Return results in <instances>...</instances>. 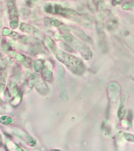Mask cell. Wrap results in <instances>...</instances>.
<instances>
[{
  "label": "cell",
  "mask_w": 134,
  "mask_h": 151,
  "mask_svg": "<svg viewBox=\"0 0 134 151\" xmlns=\"http://www.w3.org/2000/svg\"><path fill=\"white\" fill-rule=\"evenodd\" d=\"M116 1H121V0H116Z\"/></svg>",
  "instance_id": "cell-31"
},
{
  "label": "cell",
  "mask_w": 134,
  "mask_h": 151,
  "mask_svg": "<svg viewBox=\"0 0 134 151\" xmlns=\"http://www.w3.org/2000/svg\"><path fill=\"white\" fill-rule=\"evenodd\" d=\"M43 66H44V63L41 60H35L33 62V67L36 72H40L43 69Z\"/></svg>",
  "instance_id": "cell-17"
},
{
  "label": "cell",
  "mask_w": 134,
  "mask_h": 151,
  "mask_svg": "<svg viewBox=\"0 0 134 151\" xmlns=\"http://www.w3.org/2000/svg\"><path fill=\"white\" fill-rule=\"evenodd\" d=\"M7 146L8 148V150H21L18 146H16V144H14L13 142H8L7 143Z\"/></svg>",
  "instance_id": "cell-23"
},
{
  "label": "cell",
  "mask_w": 134,
  "mask_h": 151,
  "mask_svg": "<svg viewBox=\"0 0 134 151\" xmlns=\"http://www.w3.org/2000/svg\"><path fill=\"white\" fill-rule=\"evenodd\" d=\"M35 89L37 91L43 95H46L49 92V88L46 83L43 80H39L35 83Z\"/></svg>",
  "instance_id": "cell-10"
},
{
  "label": "cell",
  "mask_w": 134,
  "mask_h": 151,
  "mask_svg": "<svg viewBox=\"0 0 134 151\" xmlns=\"http://www.w3.org/2000/svg\"><path fill=\"white\" fill-rule=\"evenodd\" d=\"M10 54L13 58H15L19 62L23 63L24 66L29 67L31 66V62H32V59L28 58V57H26V56H24L23 54H17L16 52H14V51H12V52H10Z\"/></svg>",
  "instance_id": "cell-8"
},
{
  "label": "cell",
  "mask_w": 134,
  "mask_h": 151,
  "mask_svg": "<svg viewBox=\"0 0 134 151\" xmlns=\"http://www.w3.org/2000/svg\"><path fill=\"white\" fill-rule=\"evenodd\" d=\"M134 7V1H132V2H129V3H126L123 5L122 8L124 10H130L132 8Z\"/></svg>",
  "instance_id": "cell-25"
},
{
  "label": "cell",
  "mask_w": 134,
  "mask_h": 151,
  "mask_svg": "<svg viewBox=\"0 0 134 151\" xmlns=\"http://www.w3.org/2000/svg\"><path fill=\"white\" fill-rule=\"evenodd\" d=\"M93 1L94 2V3L96 4V5L97 4V5L99 6V5H100V3H101L102 1H103V0H93Z\"/></svg>",
  "instance_id": "cell-29"
},
{
  "label": "cell",
  "mask_w": 134,
  "mask_h": 151,
  "mask_svg": "<svg viewBox=\"0 0 134 151\" xmlns=\"http://www.w3.org/2000/svg\"><path fill=\"white\" fill-rule=\"evenodd\" d=\"M13 131L15 135H17V136H18L19 138H21V139H23L24 141H25V142L28 143L29 146H34L35 145V140L33 138H32L30 135H28L27 133H25L24 131H22V130H20L19 128H13Z\"/></svg>",
  "instance_id": "cell-5"
},
{
  "label": "cell",
  "mask_w": 134,
  "mask_h": 151,
  "mask_svg": "<svg viewBox=\"0 0 134 151\" xmlns=\"http://www.w3.org/2000/svg\"><path fill=\"white\" fill-rule=\"evenodd\" d=\"M47 20L49 21V24L52 26L60 27L61 25V22L60 21L55 19V18H47Z\"/></svg>",
  "instance_id": "cell-21"
},
{
  "label": "cell",
  "mask_w": 134,
  "mask_h": 151,
  "mask_svg": "<svg viewBox=\"0 0 134 151\" xmlns=\"http://www.w3.org/2000/svg\"><path fill=\"white\" fill-rule=\"evenodd\" d=\"M3 35L4 36H10V37H12L13 39H17L18 38V36L19 35L16 33L15 32H13V31H11L9 28H3Z\"/></svg>",
  "instance_id": "cell-16"
},
{
  "label": "cell",
  "mask_w": 134,
  "mask_h": 151,
  "mask_svg": "<svg viewBox=\"0 0 134 151\" xmlns=\"http://www.w3.org/2000/svg\"><path fill=\"white\" fill-rule=\"evenodd\" d=\"M124 100L122 99L121 100V103H120V106H119V109H118V117L119 119H122L124 116Z\"/></svg>",
  "instance_id": "cell-18"
},
{
  "label": "cell",
  "mask_w": 134,
  "mask_h": 151,
  "mask_svg": "<svg viewBox=\"0 0 134 151\" xmlns=\"http://www.w3.org/2000/svg\"><path fill=\"white\" fill-rule=\"evenodd\" d=\"M21 99H22V95H21L20 92H19L16 95L13 97V99L11 100V102H10V103H11V105H13V107H16V106L20 103Z\"/></svg>",
  "instance_id": "cell-15"
},
{
  "label": "cell",
  "mask_w": 134,
  "mask_h": 151,
  "mask_svg": "<svg viewBox=\"0 0 134 151\" xmlns=\"http://www.w3.org/2000/svg\"><path fill=\"white\" fill-rule=\"evenodd\" d=\"M38 79H39L38 76L36 75H35V74H32V75L31 76L29 81H28V85H29V87L31 88L35 85V83H37V81H38Z\"/></svg>",
  "instance_id": "cell-19"
},
{
  "label": "cell",
  "mask_w": 134,
  "mask_h": 151,
  "mask_svg": "<svg viewBox=\"0 0 134 151\" xmlns=\"http://www.w3.org/2000/svg\"><path fill=\"white\" fill-rule=\"evenodd\" d=\"M72 30H73V32H75V34H76L77 36H79L81 40H84L85 43H91V44L93 43V40H92L91 38H90L89 36H87V35H86L82 29H80L79 28L74 27V28H72Z\"/></svg>",
  "instance_id": "cell-9"
},
{
  "label": "cell",
  "mask_w": 134,
  "mask_h": 151,
  "mask_svg": "<svg viewBox=\"0 0 134 151\" xmlns=\"http://www.w3.org/2000/svg\"><path fill=\"white\" fill-rule=\"evenodd\" d=\"M62 37L66 43H68L73 49L79 51L80 53V54L85 59L89 60L91 58L92 56H93V53H92L91 50L89 49L85 44L81 42L80 40H78L77 38H75V36H72L71 34L66 33L64 35H63Z\"/></svg>",
  "instance_id": "cell-2"
},
{
  "label": "cell",
  "mask_w": 134,
  "mask_h": 151,
  "mask_svg": "<svg viewBox=\"0 0 134 151\" xmlns=\"http://www.w3.org/2000/svg\"><path fill=\"white\" fill-rule=\"evenodd\" d=\"M6 80H7V72L3 69H0V91H3L6 87Z\"/></svg>",
  "instance_id": "cell-12"
},
{
  "label": "cell",
  "mask_w": 134,
  "mask_h": 151,
  "mask_svg": "<svg viewBox=\"0 0 134 151\" xmlns=\"http://www.w3.org/2000/svg\"><path fill=\"white\" fill-rule=\"evenodd\" d=\"M53 54L56 56V58L59 60L60 62L64 64L75 74L82 75L85 71V66L79 58L69 54L68 53L64 52L63 50L57 49V48H56Z\"/></svg>",
  "instance_id": "cell-1"
},
{
  "label": "cell",
  "mask_w": 134,
  "mask_h": 151,
  "mask_svg": "<svg viewBox=\"0 0 134 151\" xmlns=\"http://www.w3.org/2000/svg\"><path fill=\"white\" fill-rule=\"evenodd\" d=\"M42 74H43V79L46 80V81H48V82H50V81H52L53 79V73L52 71L49 69V68H47V67H45V68H43V72H42Z\"/></svg>",
  "instance_id": "cell-13"
},
{
  "label": "cell",
  "mask_w": 134,
  "mask_h": 151,
  "mask_svg": "<svg viewBox=\"0 0 134 151\" xmlns=\"http://www.w3.org/2000/svg\"><path fill=\"white\" fill-rule=\"evenodd\" d=\"M123 137H124V138H125L127 141L132 142H134V135H131L129 133H124V134H123Z\"/></svg>",
  "instance_id": "cell-24"
},
{
  "label": "cell",
  "mask_w": 134,
  "mask_h": 151,
  "mask_svg": "<svg viewBox=\"0 0 134 151\" xmlns=\"http://www.w3.org/2000/svg\"><path fill=\"white\" fill-rule=\"evenodd\" d=\"M44 43L45 45L47 46V48L51 51L52 53H53V51L56 50V46L54 42L53 41V40L49 37H46V39L44 40Z\"/></svg>",
  "instance_id": "cell-14"
},
{
  "label": "cell",
  "mask_w": 134,
  "mask_h": 151,
  "mask_svg": "<svg viewBox=\"0 0 134 151\" xmlns=\"http://www.w3.org/2000/svg\"><path fill=\"white\" fill-rule=\"evenodd\" d=\"M2 46H3V49L5 51H7V52L11 50V46H10V44H8L7 43H3Z\"/></svg>",
  "instance_id": "cell-27"
},
{
  "label": "cell",
  "mask_w": 134,
  "mask_h": 151,
  "mask_svg": "<svg viewBox=\"0 0 134 151\" xmlns=\"http://www.w3.org/2000/svg\"><path fill=\"white\" fill-rule=\"evenodd\" d=\"M12 122H13L12 119L9 117H7V116H3V117H0V123H2L3 125H9L10 124H12Z\"/></svg>",
  "instance_id": "cell-20"
},
{
  "label": "cell",
  "mask_w": 134,
  "mask_h": 151,
  "mask_svg": "<svg viewBox=\"0 0 134 151\" xmlns=\"http://www.w3.org/2000/svg\"><path fill=\"white\" fill-rule=\"evenodd\" d=\"M56 13V14H60L61 16L69 18L71 20L74 21H79L80 19V15L79 13H76L74 10L68 9V8H64V7H60L58 5H55L53 7V13Z\"/></svg>",
  "instance_id": "cell-4"
},
{
  "label": "cell",
  "mask_w": 134,
  "mask_h": 151,
  "mask_svg": "<svg viewBox=\"0 0 134 151\" xmlns=\"http://www.w3.org/2000/svg\"><path fill=\"white\" fill-rule=\"evenodd\" d=\"M60 31H61V32H70L71 28H68V27H67L66 25H60Z\"/></svg>",
  "instance_id": "cell-28"
},
{
  "label": "cell",
  "mask_w": 134,
  "mask_h": 151,
  "mask_svg": "<svg viewBox=\"0 0 134 151\" xmlns=\"http://www.w3.org/2000/svg\"><path fill=\"white\" fill-rule=\"evenodd\" d=\"M8 11H9V16L10 20H17L18 19V13L15 6V3L13 0H8Z\"/></svg>",
  "instance_id": "cell-7"
},
{
  "label": "cell",
  "mask_w": 134,
  "mask_h": 151,
  "mask_svg": "<svg viewBox=\"0 0 134 151\" xmlns=\"http://www.w3.org/2000/svg\"><path fill=\"white\" fill-rule=\"evenodd\" d=\"M57 88L60 93V97L63 102H68V93L66 87L65 78H64V71L61 66L58 67L57 72Z\"/></svg>",
  "instance_id": "cell-3"
},
{
  "label": "cell",
  "mask_w": 134,
  "mask_h": 151,
  "mask_svg": "<svg viewBox=\"0 0 134 151\" xmlns=\"http://www.w3.org/2000/svg\"><path fill=\"white\" fill-rule=\"evenodd\" d=\"M0 146H1V137H0Z\"/></svg>",
  "instance_id": "cell-30"
},
{
  "label": "cell",
  "mask_w": 134,
  "mask_h": 151,
  "mask_svg": "<svg viewBox=\"0 0 134 151\" xmlns=\"http://www.w3.org/2000/svg\"><path fill=\"white\" fill-rule=\"evenodd\" d=\"M10 27L13 28V29H15L18 27V20H11L10 23Z\"/></svg>",
  "instance_id": "cell-26"
},
{
  "label": "cell",
  "mask_w": 134,
  "mask_h": 151,
  "mask_svg": "<svg viewBox=\"0 0 134 151\" xmlns=\"http://www.w3.org/2000/svg\"><path fill=\"white\" fill-rule=\"evenodd\" d=\"M20 28L21 31H23V32H25L27 33H30L32 32V27L28 25H27V24H24L22 23L20 25Z\"/></svg>",
  "instance_id": "cell-22"
},
{
  "label": "cell",
  "mask_w": 134,
  "mask_h": 151,
  "mask_svg": "<svg viewBox=\"0 0 134 151\" xmlns=\"http://www.w3.org/2000/svg\"><path fill=\"white\" fill-rule=\"evenodd\" d=\"M0 57H1V53H0Z\"/></svg>",
  "instance_id": "cell-32"
},
{
  "label": "cell",
  "mask_w": 134,
  "mask_h": 151,
  "mask_svg": "<svg viewBox=\"0 0 134 151\" xmlns=\"http://www.w3.org/2000/svg\"><path fill=\"white\" fill-rule=\"evenodd\" d=\"M108 93H109V98L111 101L116 102L119 96V93H120V87L117 83H111V84L108 86Z\"/></svg>",
  "instance_id": "cell-6"
},
{
  "label": "cell",
  "mask_w": 134,
  "mask_h": 151,
  "mask_svg": "<svg viewBox=\"0 0 134 151\" xmlns=\"http://www.w3.org/2000/svg\"><path fill=\"white\" fill-rule=\"evenodd\" d=\"M7 91L10 94V96H13L14 97L15 95H16L20 91L17 87V85L16 84V83L13 82V81H10L8 84V89H7Z\"/></svg>",
  "instance_id": "cell-11"
}]
</instances>
